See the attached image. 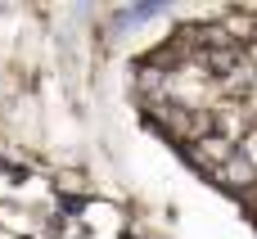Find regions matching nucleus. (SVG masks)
<instances>
[{
	"mask_svg": "<svg viewBox=\"0 0 257 239\" xmlns=\"http://www.w3.org/2000/svg\"><path fill=\"white\" fill-rule=\"evenodd\" d=\"M217 176H221L226 185H235V190H244V185H253V181H257V167L248 163V158H244V154H235V158H230V163H226V167H221Z\"/></svg>",
	"mask_w": 257,
	"mask_h": 239,
	"instance_id": "f257e3e1",
	"label": "nucleus"
},
{
	"mask_svg": "<svg viewBox=\"0 0 257 239\" xmlns=\"http://www.w3.org/2000/svg\"><path fill=\"white\" fill-rule=\"evenodd\" d=\"M248 54H253V63H257V41H253V45H248Z\"/></svg>",
	"mask_w": 257,
	"mask_h": 239,
	"instance_id": "f03ea898",
	"label": "nucleus"
}]
</instances>
